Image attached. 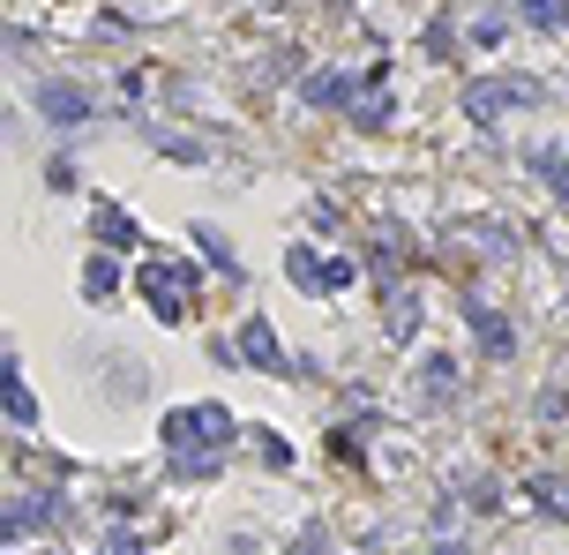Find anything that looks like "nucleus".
I'll list each match as a JSON object with an SVG mask.
<instances>
[{
	"mask_svg": "<svg viewBox=\"0 0 569 555\" xmlns=\"http://www.w3.org/2000/svg\"><path fill=\"white\" fill-rule=\"evenodd\" d=\"M165 443L172 451H217V443H233V413L225 406H188V413L165 421Z\"/></svg>",
	"mask_w": 569,
	"mask_h": 555,
	"instance_id": "obj_1",
	"label": "nucleus"
},
{
	"mask_svg": "<svg viewBox=\"0 0 569 555\" xmlns=\"http://www.w3.org/2000/svg\"><path fill=\"white\" fill-rule=\"evenodd\" d=\"M188 278H196V270H172V263H150V270H143V293L158 308V323H180V315H188Z\"/></svg>",
	"mask_w": 569,
	"mask_h": 555,
	"instance_id": "obj_2",
	"label": "nucleus"
},
{
	"mask_svg": "<svg viewBox=\"0 0 569 555\" xmlns=\"http://www.w3.org/2000/svg\"><path fill=\"white\" fill-rule=\"evenodd\" d=\"M465 106H472V121H494V113H510V106H532V84H472Z\"/></svg>",
	"mask_w": 569,
	"mask_h": 555,
	"instance_id": "obj_3",
	"label": "nucleus"
},
{
	"mask_svg": "<svg viewBox=\"0 0 569 555\" xmlns=\"http://www.w3.org/2000/svg\"><path fill=\"white\" fill-rule=\"evenodd\" d=\"M241 353H247V360H255V368H278V376H292V360H284V353H278V331H270L263 315H255V323H247V331H241Z\"/></svg>",
	"mask_w": 569,
	"mask_h": 555,
	"instance_id": "obj_4",
	"label": "nucleus"
},
{
	"mask_svg": "<svg viewBox=\"0 0 569 555\" xmlns=\"http://www.w3.org/2000/svg\"><path fill=\"white\" fill-rule=\"evenodd\" d=\"M90 233H98L105 248H135V218H127L121 203H98V218H90Z\"/></svg>",
	"mask_w": 569,
	"mask_h": 555,
	"instance_id": "obj_5",
	"label": "nucleus"
},
{
	"mask_svg": "<svg viewBox=\"0 0 569 555\" xmlns=\"http://www.w3.org/2000/svg\"><path fill=\"white\" fill-rule=\"evenodd\" d=\"M472 331H480V345H488L494 360H510V353H517V338H510V323H502L494 308H480V300H472Z\"/></svg>",
	"mask_w": 569,
	"mask_h": 555,
	"instance_id": "obj_6",
	"label": "nucleus"
},
{
	"mask_svg": "<svg viewBox=\"0 0 569 555\" xmlns=\"http://www.w3.org/2000/svg\"><path fill=\"white\" fill-rule=\"evenodd\" d=\"M284 270H292V286H308V293H323V278H330V263H315V248H292Z\"/></svg>",
	"mask_w": 569,
	"mask_h": 555,
	"instance_id": "obj_7",
	"label": "nucleus"
},
{
	"mask_svg": "<svg viewBox=\"0 0 569 555\" xmlns=\"http://www.w3.org/2000/svg\"><path fill=\"white\" fill-rule=\"evenodd\" d=\"M8 413H15L23 428L38 421V398H31V384H23V368H8Z\"/></svg>",
	"mask_w": 569,
	"mask_h": 555,
	"instance_id": "obj_8",
	"label": "nucleus"
},
{
	"mask_svg": "<svg viewBox=\"0 0 569 555\" xmlns=\"http://www.w3.org/2000/svg\"><path fill=\"white\" fill-rule=\"evenodd\" d=\"M38 106H45V113H53V121H82V113H90V106H82V98H76V90H68V84H53V90H45V98H38Z\"/></svg>",
	"mask_w": 569,
	"mask_h": 555,
	"instance_id": "obj_9",
	"label": "nucleus"
},
{
	"mask_svg": "<svg viewBox=\"0 0 569 555\" xmlns=\"http://www.w3.org/2000/svg\"><path fill=\"white\" fill-rule=\"evenodd\" d=\"M420 384L435 390V398H449V390H457V368H449L443 353H427V360H420Z\"/></svg>",
	"mask_w": 569,
	"mask_h": 555,
	"instance_id": "obj_10",
	"label": "nucleus"
},
{
	"mask_svg": "<svg viewBox=\"0 0 569 555\" xmlns=\"http://www.w3.org/2000/svg\"><path fill=\"white\" fill-rule=\"evenodd\" d=\"M113 286H121V270H113L105 256H98L90 270H82V293H90V300H113Z\"/></svg>",
	"mask_w": 569,
	"mask_h": 555,
	"instance_id": "obj_11",
	"label": "nucleus"
},
{
	"mask_svg": "<svg viewBox=\"0 0 569 555\" xmlns=\"http://www.w3.org/2000/svg\"><path fill=\"white\" fill-rule=\"evenodd\" d=\"M292 555H330V525H315V518H308V525L292 533Z\"/></svg>",
	"mask_w": 569,
	"mask_h": 555,
	"instance_id": "obj_12",
	"label": "nucleus"
},
{
	"mask_svg": "<svg viewBox=\"0 0 569 555\" xmlns=\"http://www.w3.org/2000/svg\"><path fill=\"white\" fill-rule=\"evenodd\" d=\"M532 166H539V173H547V180L569 196V151H532Z\"/></svg>",
	"mask_w": 569,
	"mask_h": 555,
	"instance_id": "obj_13",
	"label": "nucleus"
},
{
	"mask_svg": "<svg viewBox=\"0 0 569 555\" xmlns=\"http://www.w3.org/2000/svg\"><path fill=\"white\" fill-rule=\"evenodd\" d=\"M525 15H532V23H547V31H562V23H569L562 0H525Z\"/></svg>",
	"mask_w": 569,
	"mask_h": 555,
	"instance_id": "obj_14",
	"label": "nucleus"
},
{
	"mask_svg": "<svg viewBox=\"0 0 569 555\" xmlns=\"http://www.w3.org/2000/svg\"><path fill=\"white\" fill-rule=\"evenodd\" d=\"M337 90H345V76H315V84H308V98H315V106H337Z\"/></svg>",
	"mask_w": 569,
	"mask_h": 555,
	"instance_id": "obj_15",
	"label": "nucleus"
},
{
	"mask_svg": "<svg viewBox=\"0 0 569 555\" xmlns=\"http://www.w3.org/2000/svg\"><path fill=\"white\" fill-rule=\"evenodd\" d=\"M435 555H465V541H443V548H435Z\"/></svg>",
	"mask_w": 569,
	"mask_h": 555,
	"instance_id": "obj_16",
	"label": "nucleus"
}]
</instances>
